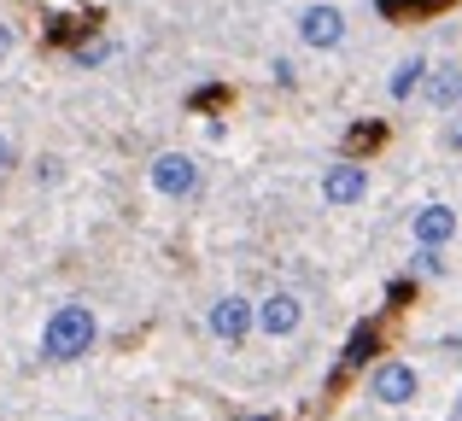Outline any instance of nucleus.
<instances>
[{
	"label": "nucleus",
	"mask_w": 462,
	"mask_h": 421,
	"mask_svg": "<svg viewBox=\"0 0 462 421\" xmlns=\"http://www.w3.org/2000/svg\"><path fill=\"white\" fill-rule=\"evenodd\" d=\"M94 340H100V322H94V310H88V305H59L53 316H47V328H42V357L70 363V357L94 352Z\"/></svg>",
	"instance_id": "obj_1"
},
{
	"label": "nucleus",
	"mask_w": 462,
	"mask_h": 421,
	"mask_svg": "<svg viewBox=\"0 0 462 421\" xmlns=\"http://www.w3.org/2000/svg\"><path fill=\"white\" fill-rule=\"evenodd\" d=\"M205 328H211V340L240 345L252 328H258V305H252V298H240V293H223L211 310H205Z\"/></svg>",
	"instance_id": "obj_2"
},
{
	"label": "nucleus",
	"mask_w": 462,
	"mask_h": 421,
	"mask_svg": "<svg viewBox=\"0 0 462 421\" xmlns=\"http://www.w3.org/2000/svg\"><path fill=\"white\" fill-rule=\"evenodd\" d=\"M363 194H369V170H363L357 159H339V164H328V176H322V199L334 211H346V206H363Z\"/></svg>",
	"instance_id": "obj_3"
},
{
	"label": "nucleus",
	"mask_w": 462,
	"mask_h": 421,
	"mask_svg": "<svg viewBox=\"0 0 462 421\" xmlns=\"http://www.w3.org/2000/svg\"><path fill=\"white\" fill-rule=\"evenodd\" d=\"M147 176H152V188H158L164 199H188L193 188H199V164H193L188 152H158Z\"/></svg>",
	"instance_id": "obj_4"
},
{
	"label": "nucleus",
	"mask_w": 462,
	"mask_h": 421,
	"mask_svg": "<svg viewBox=\"0 0 462 421\" xmlns=\"http://www.w3.org/2000/svg\"><path fill=\"white\" fill-rule=\"evenodd\" d=\"M299 322H305V298L299 293H270V298H258V328L270 334V340H287V334H299Z\"/></svg>",
	"instance_id": "obj_5"
},
{
	"label": "nucleus",
	"mask_w": 462,
	"mask_h": 421,
	"mask_svg": "<svg viewBox=\"0 0 462 421\" xmlns=\"http://www.w3.org/2000/svg\"><path fill=\"white\" fill-rule=\"evenodd\" d=\"M299 41L316 47V53L339 47V41H346V12H339V6H305V12H299Z\"/></svg>",
	"instance_id": "obj_6"
},
{
	"label": "nucleus",
	"mask_w": 462,
	"mask_h": 421,
	"mask_svg": "<svg viewBox=\"0 0 462 421\" xmlns=\"http://www.w3.org/2000/svg\"><path fill=\"white\" fill-rule=\"evenodd\" d=\"M369 392H374V404H410L416 398V369L410 363H381L374 380H369Z\"/></svg>",
	"instance_id": "obj_7"
},
{
	"label": "nucleus",
	"mask_w": 462,
	"mask_h": 421,
	"mask_svg": "<svg viewBox=\"0 0 462 421\" xmlns=\"http://www.w3.org/2000/svg\"><path fill=\"white\" fill-rule=\"evenodd\" d=\"M421 94H428L433 112H451L462 100V65L457 59H445V65H428V82H421Z\"/></svg>",
	"instance_id": "obj_8"
},
{
	"label": "nucleus",
	"mask_w": 462,
	"mask_h": 421,
	"mask_svg": "<svg viewBox=\"0 0 462 421\" xmlns=\"http://www.w3.org/2000/svg\"><path fill=\"white\" fill-rule=\"evenodd\" d=\"M410 234H416V246H445L457 234V211L451 206H421L410 216Z\"/></svg>",
	"instance_id": "obj_9"
},
{
	"label": "nucleus",
	"mask_w": 462,
	"mask_h": 421,
	"mask_svg": "<svg viewBox=\"0 0 462 421\" xmlns=\"http://www.w3.org/2000/svg\"><path fill=\"white\" fill-rule=\"evenodd\" d=\"M421 82H428V59H404V65L393 70V82H386V94H393V100H410V94H421Z\"/></svg>",
	"instance_id": "obj_10"
},
{
	"label": "nucleus",
	"mask_w": 462,
	"mask_h": 421,
	"mask_svg": "<svg viewBox=\"0 0 462 421\" xmlns=\"http://www.w3.org/2000/svg\"><path fill=\"white\" fill-rule=\"evenodd\" d=\"M369 357H374V328H357L346 345V363H369Z\"/></svg>",
	"instance_id": "obj_11"
},
{
	"label": "nucleus",
	"mask_w": 462,
	"mask_h": 421,
	"mask_svg": "<svg viewBox=\"0 0 462 421\" xmlns=\"http://www.w3.org/2000/svg\"><path fill=\"white\" fill-rule=\"evenodd\" d=\"M112 59V41H88V47H77V65L88 70V65H106Z\"/></svg>",
	"instance_id": "obj_12"
},
{
	"label": "nucleus",
	"mask_w": 462,
	"mask_h": 421,
	"mask_svg": "<svg viewBox=\"0 0 462 421\" xmlns=\"http://www.w3.org/2000/svg\"><path fill=\"white\" fill-rule=\"evenodd\" d=\"M386 12H428V6H445V0H381Z\"/></svg>",
	"instance_id": "obj_13"
},
{
	"label": "nucleus",
	"mask_w": 462,
	"mask_h": 421,
	"mask_svg": "<svg viewBox=\"0 0 462 421\" xmlns=\"http://www.w3.org/2000/svg\"><path fill=\"white\" fill-rule=\"evenodd\" d=\"M12 47H18V35H12V23H0V65L12 59Z\"/></svg>",
	"instance_id": "obj_14"
},
{
	"label": "nucleus",
	"mask_w": 462,
	"mask_h": 421,
	"mask_svg": "<svg viewBox=\"0 0 462 421\" xmlns=\"http://www.w3.org/2000/svg\"><path fill=\"white\" fill-rule=\"evenodd\" d=\"M12 159H18V152H12V135H0V176L12 170Z\"/></svg>",
	"instance_id": "obj_15"
},
{
	"label": "nucleus",
	"mask_w": 462,
	"mask_h": 421,
	"mask_svg": "<svg viewBox=\"0 0 462 421\" xmlns=\"http://www.w3.org/2000/svg\"><path fill=\"white\" fill-rule=\"evenodd\" d=\"M451 147H462V117H457V124H451Z\"/></svg>",
	"instance_id": "obj_16"
}]
</instances>
